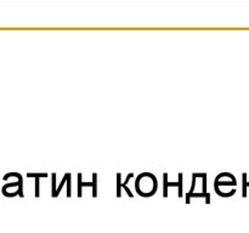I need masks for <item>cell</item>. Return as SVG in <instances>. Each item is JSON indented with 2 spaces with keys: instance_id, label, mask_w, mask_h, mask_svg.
<instances>
[]
</instances>
